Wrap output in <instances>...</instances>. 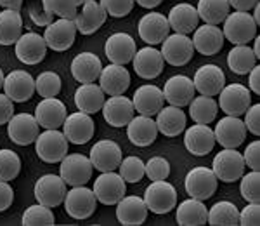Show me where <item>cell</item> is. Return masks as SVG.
I'll return each mask as SVG.
<instances>
[{
    "label": "cell",
    "mask_w": 260,
    "mask_h": 226,
    "mask_svg": "<svg viewBox=\"0 0 260 226\" xmlns=\"http://www.w3.org/2000/svg\"><path fill=\"white\" fill-rule=\"evenodd\" d=\"M4 93L14 103L30 101L35 93V78L28 72L14 70L4 78Z\"/></svg>",
    "instance_id": "obj_20"
},
{
    "label": "cell",
    "mask_w": 260,
    "mask_h": 226,
    "mask_svg": "<svg viewBox=\"0 0 260 226\" xmlns=\"http://www.w3.org/2000/svg\"><path fill=\"white\" fill-rule=\"evenodd\" d=\"M241 196L246 202H260V174L258 171H251L241 176Z\"/></svg>",
    "instance_id": "obj_48"
},
{
    "label": "cell",
    "mask_w": 260,
    "mask_h": 226,
    "mask_svg": "<svg viewBox=\"0 0 260 226\" xmlns=\"http://www.w3.org/2000/svg\"><path fill=\"white\" fill-rule=\"evenodd\" d=\"M92 162L82 153H70L61 160L59 176L70 186H83L92 178Z\"/></svg>",
    "instance_id": "obj_4"
},
{
    "label": "cell",
    "mask_w": 260,
    "mask_h": 226,
    "mask_svg": "<svg viewBox=\"0 0 260 226\" xmlns=\"http://www.w3.org/2000/svg\"><path fill=\"white\" fill-rule=\"evenodd\" d=\"M194 83L186 75H174L167 80L163 87V98L169 101L172 106H187L191 99L194 98Z\"/></svg>",
    "instance_id": "obj_24"
},
{
    "label": "cell",
    "mask_w": 260,
    "mask_h": 226,
    "mask_svg": "<svg viewBox=\"0 0 260 226\" xmlns=\"http://www.w3.org/2000/svg\"><path fill=\"white\" fill-rule=\"evenodd\" d=\"M246 127L243 124L240 117H224L217 122L215 129H213V136L215 141L222 148H238L243 145L246 137Z\"/></svg>",
    "instance_id": "obj_16"
},
{
    "label": "cell",
    "mask_w": 260,
    "mask_h": 226,
    "mask_svg": "<svg viewBox=\"0 0 260 226\" xmlns=\"http://www.w3.org/2000/svg\"><path fill=\"white\" fill-rule=\"evenodd\" d=\"M35 119L44 129H59L66 119V106L57 98H44L35 108Z\"/></svg>",
    "instance_id": "obj_28"
},
{
    "label": "cell",
    "mask_w": 260,
    "mask_h": 226,
    "mask_svg": "<svg viewBox=\"0 0 260 226\" xmlns=\"http://www.w3.org/2000/svg\"><path fill=\"white\" fill-rule=\"evenodd\" d=\"M192 47L203 56H213L222 49L224 45V33L217 24H207L196 28L194 37H192Z\"/></svg>",
    "instance_id": "obj_31"
},
{
    "label": "cell",
    "mask_w": 260,
    "mask_h": 226,
    "mask_svg": "<svg viewBox=\"0 0 260 226\" xmlns=\"http://www.w3.org/2000/svg\"><path fill=\"white\" fill-rule=\"evenodd\" d=\"M14 45L16 56L24 65H39L47 54V44H45L44 37L35 32L23 33Z\"/></svg>",
    "instance_id": "obj_19"
},
{
    "label": "cell",
    "mask_w": 260,
    "mask_h": 226,
    "mask_svg": "<svg viewBox=\"0 0 260 226\" xmlns=\"http://www.w3.org/2000/svg\"><path fill=\"white\" fill-rule=\"evenodd\" d=\"M62 132L70 143L85 145L94 136V120L89 113L78 110L71 115H66L64 124H62Z\"/></svg>",
    "instance_id": "obj_15"
},
{
    "label": "cell",
    "mask_w": 260,
    "mask_h": 226,
    "mask_svg": "<svg viewBox=\"0 0 260 226\" xmlns=\"http://www.w3.org/2000/svg\"><path fill=\"white\" fill-rule=\"evenodd\" d=\"M229 2L228 0H200L198 2V16L207 24H220L229 14Z\"/></svg>",
    "instance_id": "obj_42"
},
{
    "label": "cell",
    "mask_w": 260,
    "mask_h": 226,
    "mask_svg": "<svg viewBox=\"0 0 260 226\" xmlns=\"http://www.w3.org/2000/svg\"><path fill=\"white\" fill-rule=\"evenodd\" d=\"M175 217L180 226H203L207 224L208 219V209L203 204V200L191 196V199L180 202Z\"/></svg>",
    "instance_id": "obj_36"
},
{
    "label": "cell",
    "mask_w": 260,
    "mask_h": 226,
    "mask_svg": "<svg viewBox=\"0 0 260 226\" xmlns=\"http://www.w3.org/2000/svg\"><path fill=\"white\" fill-rule=\"evenodd\" d=\"M14 200V190L7 181H0V212L7 211Z\"/></svg>",
    "instance_id": "obj_56"
},
{
    "label": "cell",
    "mask_w": 260,
    "mask_h": 226,
    "mask_svg": "<svg viewBox=\"0 0 260 226\" xmlns=\"http://www.w3.org/2000/svg\"><path fill=\"white\" fill-rule=\"evenodd\" d=\"M243 124H245L246 131L258 136L260 134V104H250L248 110L245 111V120H243Z\"/></svg>",
    "instance_id": "obj_51"
},
{
    "label": "cell",
    "mask_w": 260,
    "mask_h": 226,
    "mask_svg": "<svg viewBox=\"0 0 260 226\" xmlns=\"http://www.w3.org/2000/svg\"><path fill=\"white\" fill-rule=\"evenodd\" d=\"M240 224H243V226L260 224V206L258 204L248 202V206L240 212Z\"/></svg>",
    "instance_id": "obj_52"
},
{
    "label": "cell",
    "mask_w": 260,
    "mask_h": 226,
    "mask_svg": "<svg viewBox=\"0 0 260 226\" xmlns=\"http://www.w3.org/2000/svg\"><path fill=\"white\" fill-rule=\"evenodd\" d=\"M161 56L169 65L172 66H184L191 61L194 47H192V40L187 35L182 33H174L169 35L161 42Z\"/></svg>",
    "instance_id": "obj_12"
},
{
    "label": "cell",
    "mask_w": 260,
    "mask_h": 226,
    "mask_svg": "<svg viewBox=\"0 0 260 226\" xmlns=\"http://www.w3.org/2000/svg\"><path fill=\"white\" fill-rule=\"evenodd\" d=\"M104 52H106V58L110 60V63L125 66L127 63L132 61L134 56H136L137 45H136V40H134L128 33L118 32V33H113L110 39L106 40Z\"/></svg>",
    "instance_id": "obj_22"
},
{
    "label": "cell",
    "mask_w": 260,
    "mask_h": 226,
    "mask_svg": "<svg viewBox=\"0 0 260 226\" xmlns=\"http://www.w3.org/2000/svg\"><path fill=\"white\" fill-rule=\"evenodd\" d=\"M258 24L255 23L250 12L234 11L224 19V39H228L234 45H245L257 37Z\"/></svg>",
    "instance_id": "obj_1"
},
{
    "label": "cell",
    "mask_w": 260,
    "mask_h": 226,
    "mask_svg": "<svg viewBox=\"0 0 260 226\" xmlns=\"http://www.w3.org/2000/svg\"><path fill=\"white\" fill-rule=\"evenodd\" d=\"M75 37H77L75 21L64 18L52 21L50 24H47V28L44 32V40L47 44V47L56 52L68 51L71 45H73Z\"/></svg>",
    "instance_id": "obj_10"
},
{
    "label": "cell",
    "mask_w": 260,
    "mask_h": 226,
    "mask_svg": "<svg viewBox=\"0 0 260 226\" xmlns=\"http://www.w3.org/2000/svg\"><path fill=\"white\" fill-rule=\"evenodd\" d=\"M104 91L98 83H82L75 93V104L80 111L85 113H98L104 104Z\"/></svg>",
    "instance_id": "obj_37"
},
{
    "label": "cell",
    "mask_w": 260,
    "mask_h": 226,
    "mask_svg": "<svg viewBox=\"0 0 260 226\" xmlns=\"http://www.w3.org/2000/svg\"><path fill=\"white\" fill-rule=\"evenodd\" d=\"M137 32H139V37L146 42V44L154 47V45L161 44V42L169 37L170 24H169V19H167L165 14H160V12H149V14H144L139 19Z\"/></svg>",
    "instance_id": "obj_17"
},
{
    "label": "cell",
    "mask_w": 260,
    "mask_h": 226,
    "mask_svg": "<svg viewBox=\"0 0 260 226\" xmlns=\"http://www.w3.org/2000/svg\"><path fill=\"white\" fill-rule=\"evenodd\" d=\"M228 2L231 7H234V11L250 12L258 4V0H228Z\"/></svg>",
    "instance_id": "obj_58"
},
{
    "label": "cell",
    "mask_w": 260,
    "mask_h": 226,
    "mask_svg": "<svg viewBox=\"0 0 260 226\" xmlns=\"http://www.w3.org/2000/svg\"><path fill=\"white\" fill-rule=\"evenodd\" d=\"M137 4H139L141 7H146V9H154V7H158L163 0H136Z\"/></svg>",
    "instance_id": "obj_60"
},
{
    "label": "cell",
    "mask_w": 260,
    "mask_h": 226,
    "mask_svg": "<svg viewBox=\"0 0 260 226\" xmlns=\"http://www.w3.org/2000/svg\"><path fill=\"white\" fill-rule=\"evenodd\" d=\"M120 176L125 183H139L144 176V162L139 157H127L121 158L120 165Z\"/></svg>",
    "instance_id": "obj_47"
},
{
    "label": "cell",
    "mask_w": 260,
    "mask_h": 226,
    "mask_svg": "<svg viewBox=\"0 0 260 226\" xmlns=\"http://www.w3.org/2000/svg\"><path fill=\"white\" fill-rule=\"evenodd\" d=\"M194 89L201 96H217L225 86V75L217 65H203L194 73Z\"/></svg>",
    "instance_id": "obj_25"
},
{
    "label": "cell",
    "mask_w": 260,
    "mask_h": 226,
    "mask_svg": "<svg viewBox=\"0 0 260 226\" xmlns=\"http://www.w3.org/2000/svg\"><path fill=\"white\" fill-rule=\"evenodd\" d=\"M167 19H169L170 30H174L175 33H182V35H189L191 32L198 28L200 16L194 6H191V4H177L170 9Z\"/></svg>",
    "instance_id": "obj_34"
},
{
    "label": "cell",
    "mask_w": 260,
    "mask_h": 226,
    "mask_svg": "<svg viewBox=\"0 0 260 226\" xmlns=\"http://www.w3.org/2000/svg\"><path fill=\"white\" fill-rule=\"evenodd\" d=\"M66 196V183L61 176L45 174L37 179L35 183V199L39 204L47 207H57L64 202Z\"/></svg>",
    "instance_id": "obj_13"
},
{
    "label": "cell",
    "mask_w": 260,
    "mask_h": 226,
    "mask_svg": "<svg viewBox=\"0 0 260 226\" xmlns=\"http://www.w3.org/2000/svg\"><path fill=\"white\" fill-rule=\"evenodd\" d=\"M136 0H101V6L113 18H123L134 9Z\"/></svg>",
    "instance_id": "obj_50"
},
{
    "label": "cell",
    "mask_w": 260,
    "mask_h": 226,
    "mask_svg": "<svg viewBox=\"0 0 260 226\" xmlns=\"http://www.w3.org/2000/svg\"><path fill=\"white\" fill-rule=\"evenodd\" d=\"M257 58L248 45H234L228 54V65L236 75H246L257 65Z\"/></svg>",
    "instance_id": "obj_41"
},
{
    "label": "cell",
    "mask_w": 260,
    "mask_h": 226,
    "mask_svg": "<svg viewBox=\"0 0 260 226\" xmlns=\"http://www.w3.org/2000/svg\"><path fill=\"white\" fill-rule=\"evenodd\" d=\"M253 42H255V44H253V49H251V51H253L255 58L258 60V58H260V39H258V37H255Z\"/></svg>",
    "instance_id": "obj_61"
},
{
    "label": "cell",
    "mask_w": 260,
    "mask_h": 226,
    "mask_svg": "<svg viewBox=\"0 0 260 226\" xmlns=\"http://www.w3.org/2000/svg\"><path fill=\"white\" fill-rule=\"evenodd\" d=\"M23 35V18L19 11L4 9L0 12V45H12Z\"/></svg>",
    "instance_id": "obj_38"
},
{
    "label": "cell",
    "mask_w": 260,
    "mask_h": 226,
    "mask_svg": "<svg viewBox=\"0 0 260 226\" xmlns=\"http://www.w3.org/2000/svg\"><path fill=\"white\" fill-rule=\"evenodd\" d=\"M127 136L130 143L136 146L153 145L158 136L156 120H153V117L134 115V119L127 124Z\"/></svg>",
    "instance_id": "obj_32"
},
{
    "label": "cell",
    "mask_w": 260,
    "mask_h": 226,
    "mask_svg": "<svg viewBox=\"0 0 260 226\" xmlns=\"http://www.w3.org/2000/svg\"><path fill=\"white\" fill-rule=\"evenodd\" d=\"M144 174L151 181H163L170 176V164L163 157H153L144 164Z\"/></svg>",
    "instance_id": "obj_49"
},
{
    "label": "cell",
    "mask_w": 260,
    "mask_h": 226,
    "mask_svg": "<svg viewBox=\"0 0 260 226\" xmlns=\"http://www.w3.org/2000/svg\"><path fill=\"white\" fill-rule=\"evenodd\" d=\"M108 12L98 0H83L82 7L75 16V26L82 35H92L106 23Z\"/></svg>",
    "instance_id": "obj_14"
},
{
    "label": "cell",
    "mask_w": 260,
    "mask_h": 226,
    "mask_svg": "<svg viewBox=\"0 0 260 226\" xmlns=\"http://www.w3.org/2000/svg\"><path fill=\"white\" fill-rule=\"evenodd\" d=\"M99 87L104 91V94L118 96L123 94L130 87V73L123 65L110 63L99 75Z\"/></svg>",
    "instance_id": "obj_29"
},
{
    "label": "cell",
    "mask_w": 260,
    "mask_h": 226,
    "mask_svg": "<svg viewBox=\"0 0 260 226\" xmlns=\"http://www.w3.org/2000/svg\"><path fill=\"white\" fill-rule=\"evenodd\" d=\"M4 78L6 77H4V72H2V68H0V89L4 87Z\"/></svg>",
    "instance_id": "obj_63"
},
{
    "label": "cell",
    "mask_w": 260,
    "mask_h": 226,
    "mask_svg": "<svg viewBox=\"0 0 260 226\" xmlns=\"http://www.w3.org/2000/svg\"><path fill=\"white\" fill-rule=\"evenodd\" d=\"M35 91L42 98H56L61 93V77L56 72H44L37 77Z\"/></svg>",
    "instance_id": "obj_45"
},
{
    "label": "cell",
    "mask_w": 260,
    "mask_h": 226,
    "mask_svg": "<svg viewBox=\"0 0 260 226\" xmlns=\"http://www.w3.org/2000/svg\"><path fill=\"white\" fill-rule=\"evenodd\" d=\"M54 221L56 219H54L50 207L44 206V204L30 206L23 212V217H21V224L24 226H52Z\"/></svg>",
    "instance_id": "obj_43"
},
{
    "label": "cell",
    "mask_w": 260,
    "mask_h": 226,
    "mask_svg": "<svg viewBox=\"0 0 260 226\" xmlns=\"http://www.w3.org/2000/svg\"><path fill=\"white\" fill-rule=\"evenodd\" d=\"M132 63L136 73L141 78H146V80L160 77V73L163 72V66H165V60H163L161 52L158 49H154L153 45L139 49L136 52V56L132 58Z\"/></svg>",
    "instance_id": "obj_23"
},
{
    "label": "cell",
    "mask_w": 260,
    "mask_h": 226,
    "mask_svg": "<svg viewBox=\"0 0 260 226\" xmlns=\"http://www.w3.org/2000/svg\"><path fill=\"white\" fill-rule=\"evenodd\" d=\"M208 224L212 226H234L240 224V211L233 202L222 200V202L213 204L208 211Z\"/></svg>",
    "instance_id": "obj_40"
},
{
    "label": "cell",
    "mask_w": 260,
    "mask_h": 226,
    "mask_svg": "<svg viewBox=\"0 0 260 226\" xmlns=\"http://www.w3.org/2000/svg\"><path fill=\"white\" fill-rule=\"evenodd\" d=\"M189 106V115L196 124H205L208 125L213 122L219 111V104L210 96H198V98H192Z\"/></svg>",
    "instance_id": "obj_39"
},
{
    "label": "cell",
    "mask_w": 260,
    "mask_h": 226,
    "mask_svg": "<svg viewBox=\"0 0 260 226\" xmlns=\"http://www.w3.org/2000/svg\"><path fill=\"white\" fill-rule=\"evenodd\" d=\"M156 127L167 137H175L186 129V113L179 106H163L156 113Z\"/></svg>",
    "instance_id": "obj_35"
},
{
    "label": "cell",
    "mask_w": 260,
    "mask_h": 226,
    "mask_svg": "<svg viewBox=\"0 0 260 226\" xmlns=\"http://www.w3.org/2000/svg\"><path fill=\"white\" fill-rule=\"evenodd\" d=\"M132 103L136 111H139V115L154 117L163 108L165 98H163V91L160 87L153 86V83H146L134 93Z\"/></svg>",
    "instance_id": "obj_27"
},
{
    "label": "cell",
    "mask_w": 260,
    "mask_h": 226,
    "mask_svg": "<svg viewBox=\"0 0 260 226\" xmlns=\"http://www.w3.org/2000/svg\"><path fill=\"white\" fill-rule=\"evenodd\" d=\"M219 106L225 115L241 117L251 104L250 89L243 83H229L224 86L219 93Z\"/></svg>",
    "instance_id": "obj_7"
},
{
    "label": "cell",
    "mask_w": 260,
    "mask_h": 226,
    "mask_svg": "<svg viewBox=\"0 0 260 226\" xmlns=\"http://www.w3.org/2000/svg\"><path fill=\"white\" fill-rule=\"evenodd\" d=\"M68 143L70 141L66 139L64 132L57 129H45V132L39 134V137L35 139V150L40 160L56 164L68 155Z\"/></svg>",
    "instance_id": "obj_2"
},
{
    "label": "cell",
    "mask_w": 260,
    "mask_h": 226,
    "mask_svg": "<svg viewBox=\"0 0 260 226\" xmlns=\"http://www.w3.org/2000/svg\"><path fill=\"white\" fill-rule=\"evenodd\" d=\"M144 202L148 211L154 214H167L177 206V191L165 179L153 181L144 191Z\"/></svg>",
    "instance_id": "obj_5"
},
{
    "label": "cell",
    "mask_w": 260,
    "mask_h": 226,
    "mask_svg": "<svg viewBox=\"0 0 260 226\" xmlns=\"http://www.w3.org/2000/svg\"><path fill=\"white\" fill-rule=\"evenodd\" d=\"M184 145H186L187 152L196 155V157H203L208 155L215 146V136L213 131L205 124H196L186 129L184 134Z\"/></svg>",
    "instance_id": "obj_26"
},
{
    "label": "cell",
    "mask_w": 260,
    "mask_h": 226,
    "mask_svg": "<svg viewBox=\"0 0 260 226\" xmlns=\"http://www.w3.org/2000/svg\"><path fill=\"white\" fill-rule=\"evenodd\" d=\"M217 176L208 167H194L186 176L187 195L198 200H208L217 191Z\"/></svg>",
    "instance_id": "obj_9"
},
{
    "label": "cell",
    "mask_w": 260,
    "mask_h": 226,
    "mask_svg": "<svg viewBox=\"0 0 260 226\" xmlns=\"http://www.w3.org/2000/svg\"><path fill=\"white\" fill-rule=\"evenodd\" d=\"M250 78H248V89L251 93L260 94V66L255 65L253 68L250 70Z\"/></svg>",
    "instance_id": "obj_57"
},
{
    "label": "cell",
    "mask_w": 260,
    "mask_h": 226,
    "mask_svg": "<svg viewBox=\"0 0 260 226\" xmlns=\"http://www.w3.org/2000/svg\"><path fill=\"white\" fill-rule=\"evenodd\" d=\"M30 18L33 19V23L39 24V26H47L52 23V14L47 12L42 6H33L30 9Z\"/></svg>",
    "instance_id": "obj_55"
},
{
    "label": "cell",
    "mask_w": 260,
    "mask_h": 226,
    "mask_svg": "<svg viewBox=\"0 0 260 226\" xmlns=\"http://www.w3.org/2000/svg\"><path fill=\"white\" fill-rule=\"evenodd\" d=\"M21 171V158L12 150H0V181H12Z\"/></svg>",
    "instance_id": "obj_46"
},
{
    "label": "cell",
    "mask_w": 260,
    "mask_h": 226,
    "mask_svg": "<svg viewBox=\"0 0 260 226\" xmlns=\"http://www.w3.org/2000/svg\"><path fill=\"white\" fill-rule=\"evenodd\" d=\"M12 115H14V101H11L6 93L0 94V125L9 122Z\"/></svg>",
    "instance_id": "obj_54"
},
{
    "label": "cell",
    "mask_w": 260,
    "mask_h": 226,
    "mask_svg": "<svg viewBox=\"0 0 260 226\" xmlns=\"http://www.w3.org/2000/svg\"><path fill=\"white\" fill-rule=\"evenodd\" d=\"M245 158L238 152V148H224L213 158L212 171L219 181L234 183L245 174Z\"/></svg>",
    "instance_id": "obj_3"
},
{
    "label": "cell",
    "mask_w": 260,
    "mask_h": 226,
    "mask_svg": "<svg viewBox=\"0 0 260 226\" xmlns=\"http://www.w3.org/2000/svg\"><path fill=\"white\" fill-rule=\"evenodd\" d=\"M7 134L12 143L19 146H28L35 143V139L40 134V125L37 122L35 115L30 113H18L12 115L7 122Z\"/></svg>",
    "instance_id": "obj_11"
},
{
    "label": "cell",
    "mask_w": 260,
    "mask_h": 226,
    "mask_svg": "<svg viewBox=\"0 0 260 226\" xmlns=\"http://www.w3.org/2000/svg\"><path fill=\"white\" fill-rule=\"evenodd\" d=\"M101 110H103L104 120L113 127H125L134 119V113H136L132 99L125 98L123 94L111 96L110 99L104 101Z\"/></svg>",
    "instance_id": "obj_21"
},
{
    "label": "cell",
    "mask_w": 260,
    "mask_h": 226,
    "mask_svg": "<svg viewBox=\"0 0 260 226\" xmlns=\"http://www.w3.org/2000/svg\"><path fill=\"white\" fill-rule=\"evenodd\" d=\"M82 4L83 0H42V7L45 11L64 19H75Z\"/></svg>",
    "instance_id": "obj_44"
},
{
    "label": "cell",
    "mask_w": 260,
    "mask_h": 226,
    "mask_svg": "<svg viewBox=\"0 0 260 226\" xmlns=\"http://www.w3.org/2000/svg\"><path fill=\"white\" fill-rule=\"evenodd\" d=\"M148 217V207L144 199L137 195H125L116 204V219L123 226H137L142 224Z\"/></svg>",
    "instance_id": "obj_30"
},
{
    "label": "cell",
    "mask_w": 260,
    "mask_h": 226,
    "mask_svg": "<svg viewBox=\"0 0 260 226\" xmlns=\"http://www.w3.org/2000/svg\"><path fill=\"white\" fill-rule=\"evenodd\" d=\"M251 18H253V21L257 24H260V9H258V4L253 7V14H251Z\"/></svg>",
    "instance_id": "obj_62"
},
{
    "label": "cell",
    "mask_w": 260,
    "mask_h": 226,
    "mask_svg": "<svg viewBox=\"0 0 260 226\" xmlns=\"http://www.w3.org/2000/svg\"><path fill=\"white\" fill-rule=\"evenodd\" d=\"M94 195L104 206H116L125 195H127V186L120 174L115 171L103 173L94 181Z\"/></svg>",
    "instance_id": "obj_6"
},
{
    "label": "cell",
    "mask_w": 260,
    "mask_h": 226,
    "mask_svg": "<svg viewBox=\"0 0 260 226\" xmlns=\"http://www.w3.org/2000/svg\"><path fill=\"white\" fill-rule=\"evenodd\" d=\"M101 72H103V63L92 52H80L71 61V75L80 83L95 82Z\"/></svg>",
    "instance_id": "obj_33"
},
{
    "label": "cell",
    "mask_w": 260,
    "mask_h": 226,
    "mask_svg": "<svg viewBox=\"0 0 260 226\" xmlns=\"http://www.w3.org/2000/svg\"><path fill=\"white\" fill-rule=\"evenodd\" d=\"M90 162L101 173L116 171L121 162V148L111 139H101L90 148Z\"/></svg>",
    "instance_id": "obj_18"
},
{
    "label": "cell",
    "mask_w": 260,
    "mask_h": 226,
    "mask_svg": "<svg viewBox=\"0 0 260 226\" xmlns=\"http://www.w3.org/2000/svg\"><path fill=\"white\" fill-rule=\"evenodd\" d=\"M98 199L94 191L89 190L85 185L73 186L70 191H66L64 196V209L73 219H87L94 214Z\"/></svg>",
    "instance_id": "obj_8"
},
{
    "label": "cell",
    "mask_w": 260,
    "mask_h": 226,
    "mask_svg": "<svg viewBox=\"0 0 260 226\" xmlns=\"http://www.w3.org/2000/svg\"><path fill=\"white\" fill-rule=\"evenodd\" d=\"M21 6H23V0H0V7H4V9L19 11Z\"/></svg>",
    "instance_id": "obj_59"
},
{
    "label": "cell",
    "mask_w": 260,
    "mask_h": 226,
    "mask_svg": "<svg viewBox=\"0 0 260 226\" xmlns=\"http://www.w3.org/2000/svg\"><path fill=\"white\" fill-rule=\"evenodd\" d=\"M243 158H245V164L250 167L251 171H258L260 169V143L258 141H253L246 146L245 153H241Z\"/></svg>",
    "instance_id": "obj_53"
}]
</instances>
